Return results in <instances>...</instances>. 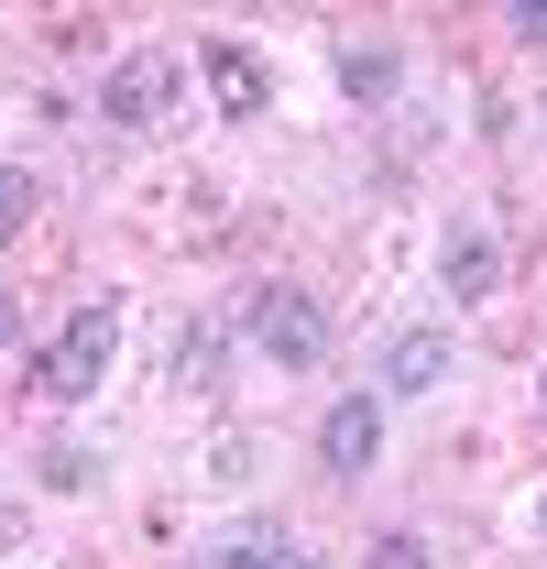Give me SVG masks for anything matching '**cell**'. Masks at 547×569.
Segmentation results:
<instances>
[{
    "label": "cell",
    "mask_w": 547,
    "mask_h": 569,
    "mask_svg": "<svg viewBox=\"0 0 547 569\" xmlns=\"http://www.w3.org/2000/svg\"><path fill=\"white\" fill-rule=\"evenodd\" d=\"M241 340L274 361V372H318L329 361V307L307 284H252L241 296Z\"/></svg>",
    "instance_id": "cell-1"
},
{
    "label": "cell",
    "mask_w": 547,
    "mask_h": 569,
    "mask_svg": "<svg viewBox=\"0 0 547 569\" xmlns=\"http://www.w3.org/2000/svg\"><path fill=\"white\" fill-rule=\"evenodd\" d=\"M110 351H121V307H110V296L67 307V329H56V340H44V361H33V395L88 406V395H99V372H110Z\"/></svg>",
    "instance_id": "cell-2"
},
{
    "label": "cell",
    "mask_w": 547,
    "mask_h": 569,
    "mask_svg": "<svg viewBox=\"0 0 547 569\" xmlns=\"http://www.w3.org/2000/svg\"><path fill=\"white\" fill-rule=\"evenodd\" d=\"M176 88H187V44H132L121 67L99 77V121H110V132H153Z\"/></svg>",
    "instance_id": "cell-3"
},
{
    "label": "cell",
    "mask_w": 547,
    "mask_h": 569,
    "mask_svg": "<svg viewBox=\"0 0 547 569\" xmlns=\"http://www.w3.org/2000/svg\"><path fill=\"white\" fill-rule=\"evenodd\" d=\"M318 460H329V482H361L384 460V395H340L318 417Z\"/></svg>",
    "instance_id": "cell-4"
},
{
    "label": "cell",
    "mask_w": 547,
    "mask_h": 569,
    "mask_svg": "<svg viewBox=\"0 0 547 569\" xmlns=\"http://www.w3.org/2000/svg\"><path fill=\"white\" fill-rule=\"evenodd\" d=\"M438 284H449V307H481L493 284H504V241H493V219H449V241H438Z\"/></svg>",
    "instance_id": "cell-5"
},
{
    "label": "cell",
    "mask_w": 547,
    "mask_h": 569,
    "mask_svg": "<svg viewBox=\"0 0 547 569\" xmlns=\"http://www.w3.org/2000/svg\"><path fill=\"white\" fill-rule=\"evenodd\" d=\"M198 67H208V88H219V121H252V110L274 99V88H263V56H252V44H230V33H208Z\"/></svg>",
    "instance_id": "cell-6"
},
{
    "label": "cell",
    "mask_w": 547,
    "mask_h": 569,
    "mask_svg": "<svg viewBox=\"0 0 547 569\" xmlns=\"http://www.w3.org/2000/svg\"><path fill=\"white\" fill-rule=\"evenodd\" d=\"M438 383H449V318H427L384 351V395H438Z\"/></svg>",
    "instance_id": "cell-7"
},
{
    "label": "cell",
    "mask_w": 547,
    "mask_h": 569,
    "mask_svg": "<svg viewBox=\"0 0 547 569\" xmlns=\"http://www.w3.org/2000/svg\"><path fill=\"white\" fill-rule=\"evenodd\" d=\"M219 372H230V329L198 318V329L176 340V395H219Z\"/></svg>",
    "instance_id": "cell-8"
},
{
    "label": "cell",
    "mask_w": 547,
    "mask_h": 569,
    "mask_svg": "<svg viewBox=\"0 0 547 569\" xmlns=\"http://www.w3.org/2000/svg\"><path fill=\"white\" fill-rule=\"evenodd\" d=\"M395 77H406V56H395L384 33H361V44H340V88H350V99H395Z\"/></svg>",
    "instance_id": "cell-9"
},
{
    "label": "cell",
    "mask_w": 547,
    "mask_h": 569,
    "mask_svg": "<svg viewBox=\"0 0 547 569\" xmlns=\"http://www.w3.org/2000/svg\"><path fill=\"white\" fill-rule=\"evenodd\" d=\"M22 230H33V176H22V164H0V252H11Z\"/></svg>",
    "instance_id": "cell-10"
},
{
    "label": "cell",
    "mask_w": 547,
    "mask_h": 569,
    "mask_svg": "<svg viewBox=\"0 0 547 569\" xmlns=\"http://www.w3.org/2000/svg\"><path fill=\"white\" fill-rule=\"evenodd\" d=\"M219 569H307L285 537H241V548H219Z\"/></svg>",
    "instance_id": "cell-11"
},
{
    "label": "cell",
    "mask_w": 547,
    "mask_h": 569,
    "mask_svg": "<svg viewBox=\"0 0 547 569\" xmlns=\"http://www.w3.org/2000/svg\"><path fill=\"white\" fill-rule=\"evenodd\" d=\"M44 482H56V493H88V482H99V460L67 438V449H44Z\"/></svg>",
    "instance_id": "cell-12"
},
{
    "label": "cell",
    "mask_w": 547,
    "mask_h": 569,
    "mask_svg": "<svg viewBox=\"0 0 547 569\" xmlns=\"http://www.w3.org/2000/svg\"><path fill=\"white\" fill-rule=\"evenodd\" d=\"M372 569H427V548H416V537H384V548H372Z\"/></svg>",
    "instance_id": "cell-13"
},
{
    "label": "cell",
    "mask_w": 547,
    "mask_h": 569,
    "mask_svg": "<svg viewBox=\"0 0 547 569\" xmlns=\"http://www.w3.org/2000/svg\"><path fill=\"white\" fill-rule=\"evenodd\" d=\"M515 33H526V44H537V56H547V11H537V0H526V11H515Z\"/></svg>",
    "instance_id": "cell-14"
},
{
    "label": "cell",
    "mask_w": 547,
    "mask_h": 569,
    "mask_svg": "<svg viewBox=\"0 0 547 569\" xmlns=\"http://www.w3.org/2000/svg\"><path fill=\"white\" fill-rule=\"evenodd\" d=\"M11 340H22V307H11V296H0V351H11Z\"/></svg>",
    "instance_id": "cell-15"
},
{
    "label": "cell",
    "mask_w": 547,
    "mask_h": 569,
    "mask_svg": "<svg viewBox=\"0 0 547 569\" xmlns=\"http://www.w3.org/2000/svg\"><path fill=\"white\" fill-rule=\"evenodd\" d=\"M11 537H22V515H11V503H0V548H11Z\"/></svg>",
    "instance_id": "cell-16"
},
{
    "label": "cell",
    "mask_w": 547,
    "mask_h": 569,
    "mask_svg": "<svg viewBox=\"0 0 547 569\" xmlns=\"http://www.w3.org/2000/svg\"><path fill=\"white\" fill-rule=\"evenodd\" d=\"M526 526H537V548H547V503H537V515H526Z\"/></svg>",
    "instance_id": "cell-17"
},
{
    "label": "cell",
    "mask_w": 547,
    "mask_h": 569,
    "mask_svg": "<svg viewBox=\"0 0 547 569\" xmlns=\"http://www.w3.org/2000/svg\"><path fill=\"white\" fill-rule=\"evenodd\" d=\"M537 417H547V372H537Z\"/></svg>",
    "instance_id": "cell-18"
}]
</instances>
